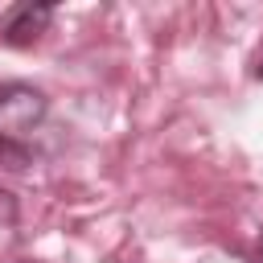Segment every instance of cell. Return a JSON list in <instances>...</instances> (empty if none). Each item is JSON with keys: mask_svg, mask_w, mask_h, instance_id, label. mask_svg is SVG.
I'll return each instance as SVG.
<instances>
[{"mask_svg": "<svg viewBox=\"0 0 263 263\" xmlns=\"http://www.w3.org/2000/svg\"><path fill=\"white\" fill-rule=\"evenodd\" d=\"M16 218H21V205H16V197L0 185V230H8V226H16Z\"/></svg>", "mask_w": 263, "mask_h": 263, "instance_id": "277c9868", "label": "cell"}, {"mask_svg": "<svg viewBox=\"0 0 263 263\" xmlns=\"http://www.w3.org/2000/svg\"><path fill=\"white\" fill-rule=\"evenodd\" d=\"M49 111V99L29 82H0V136L25 140Z\"/></svg>", "mask_w": 263, "mask_h": 263, "instance_id": "6da1fadb", "label": "cell"}, {"mask_svg": "<svg viewBox=\"0 0 263 263\" xmlns=\"http://www.w3.org/2000/svg\"><path fill=\"white\" fill-rule=\"evenodd\" d=\"M33 164V148L25 144V140H8V136H0V168H8V173H25Z\"/></svg>", "mask_w": 263, "mask_h": 263, "instance_id": "3957f363", "label": "cell"}, {"mask_svg": "<svg viewBox=\"0 0 263 263\" xmlns=\"http://www.w3.org/2000/svg\"><path fill=\"white\" fill-rule=\"evenodd\" d=\"M255 78H259V82H263V58H259V62H255Z\"/></svg>", "mask_w": 263, "mask_h": 263, "instance_id": "8992f818", "label": "cell"}, {"mask_svg": "<svg viewBox=\"0 0 263 263\" xmlns=\"http://www.w3.org/2000/svg\"><path fill=\"white\" fill-rule=\"evenodd\" d=\"M53 25V4H12L0 21V41L12 45V49H29L33 41H41V33Z\"/></svg>", "mask_w": 263, "mask_h": 263, "instance_id": "7a4b0ae2", "label": "cell"}, {"mask_svg": "<svg viewBox=\"0 0 263 263\" xmlns=\"http://www.w3.org/2000/svg\"><path fill=\"white\" fill-rule=\"evenodd\" d=\"M255 263H263V230H259V247H255Z\"/></svg>", "mask_w": 263, "mask_h": 263, "instance_id": "5b68a950", "label": "cell"}]
</instances>
